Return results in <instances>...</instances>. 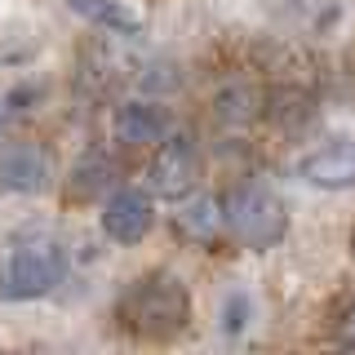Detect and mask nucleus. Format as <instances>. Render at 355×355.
I'll list each match as a JSON object with an SVG mask.
<instances>
[{
    "mask_svg": "<svg viewBox=\"0 0 355 355\" xmlns=\"http://www.w3.org/2000/svg\"><path fill=\"white\" fill-rule=\"evenodd\" d=\"M178 236L200 244V249L218 244V236H222V200H214V196H191L182 205V214H178Z\"/></svg>",
    "mask_w": 355,
    "mask_h": 355,
    "instance_id": "9b49d317",
    "label": "nucleus"
},
{
    "mask_svg": "<svg viewBox=\"0 0 355 355\" xmlns=\"http://www.w3.org/2000/svg\"><path fill=\"white\" fill-rule=\"evenodd\" d=\"M169 133V111L160 103H147V98H129V103L116 107V138L125 147H151Z\"/></svg>",
    "mask_w": 355,
    "mask_h": 355,
    "instance_id": "6e6552de",
    "label": "nucleus"
},
{
    "mask_svg": "<svg viewBox=\"0 0 355 355\" xmlns=\"http://www.w3.org/2000/svg\"><path fill=\"white\" fill-rule=\"evenodd\" d=\"M297 173L315 191H347V187H355V138H333L324 147H315L297 164Z\"/></svg>",
    "mask_w": 355,
    "mask_h": 355,
    "instance_id": "423d86ee",
    "label": "nucleus"
},
{
    "mask_svg": "<svg viewBox=\"0 0 355 355\" xmlns=\"http://www.w3.org/2000/svg\"><path fill=\"white\" fill-rule=\"evenodd\" d=\"M200 178V151L191 133H164L147 164V191L160 200H182Z\"/></svg>",
    "mask_w": 355,
    "mask_h": 355,
    "instance_id": "20e7f679",
    "label": "nucleus"
},
{
    "mask_svg": "<svg viewBox=\"0 0 355 355\" xmlns=\"http://www.w3.org/2000/svg\"><path fill=\"white\" fill-rule=\"evenodd\" d=\"M155 227V209L147 191H111L103 205V231L116 244H142Z\"/></svg>",
    "mask_w": 355,
    "mask_h": 355,
    "instance_id": "39448f33",
    "label": "nucleus"
},
{
    "mask_svg": "<svg viewBox=\"0 0 355 355\" xmlns=\"http://www.w3.org/2000/svg\"><path fill=\"white\" fill-rule=\"evenodd\" d=\"M67 280V253L49 240L22 244L14 258L0 266V297L5 302H36Z\"/></svg>",
    "mask_w": 355,
    "mask_h": 355,
    "instance_id": "7ed1b4c3",
    "label": "nucleus"
},
{
    "mask_svg": "<svg viewBox=\"0 0 355 355\" xmlns=\"http://www.w3.org/2000/svg\"><path fill=\"white\" fill-rule=\"evenodd\" d=\"M5 116H9V98L0 94V133H5Z\"/></svg>",
    "mask_w": 355,
    "mask_h": 355,
    "instance_id": "2eb2a0df",
    "label": "nucleus"
},
{
    "mask_svg": "<svg viewBox=\"0 0 355 355\" xmlns=\"http://www.w3.org/2000/svg\"><path fill=\"white\" fill-rule=\"evenodd\" d=\"M107 178H111V160H107V155H85V160L71 169V196H76V200L94 196L98 187L107 182Z\"/></svg>",
    "mask_w": 355,
    "mask_h": 355,
    "instance_id": "f8f14e48",
    "label": "nucleus"
},
{
    "mask_svg": "<svg viewBox=\"0 0 355 355\" xmlns=\"http://www.w3.org/2000/svg\"><path fill=\"white\" fill-rule=\"evenodd\" d=\"M244 320H249V297H244V293H231L227 306H222V329H227V333H240Z\"/></svg>",
    "mask_w": 355,
    "mask_h": 355,
    "instance_id": "ddd939ff",
    "label": "nucleus"
},
{
    "mask_svg": "<svg viewBox=\"0 0 355 355\" xmlns=\"http://www.w3.org/2000/svg\"><path fill=\"white\" fill-rule=\"evenodd\" d=\"M222 227H227L231 240H240L244 249L266 253V249H275V244L284 240L288 209L266 182L249 178V182H236L227 196H222Z\"/></svg>",
    "mask_w": 355,
    "mask_h": 355,
    "instance_id": "f03ea898",
    "label": "nucleus"
},
{
    "mask_svg": "<svg viewBox=\"0 0 355 355\" xmlns=\"http://www.w3.org/2000/svg\"><path fill=\"white\" fill-rule=\"evenodd\" d=\"M116 320L120 329H129L133 338L147 342H169L191 324V293L187 284L169 271H151L138 275L116 302Z\"/></svg>",
    "mask_w": 355,
    "mask_h": 355,
    "instance_id": "f257e3e1",
    "label": "nucleus"
},
{
    "mask_svg": "<svg viewBox=\"0 0 355 355\" xmlns=\"http://www.w3.org/2000/svg\"><path fill=\"white\" fill-rule=\"evenodd\" d=\"M67 9L111 36H142V14L129 0H67Z\"/></svg>",
    "mask_w": 355,
    "mask_h": 355,
    "instance_id": "9d476101",
    "label": "nucleus"
},
{
    "mask_svg": "<svg viewBox=\"0 0 355 355\" xmlns=\"http://www.w3.org/2000/svg\"><path fill=\"white\" fill-rule=\"evenodd\" d=\"M342 342H347V347H355V306L342 315Z\"/></svg>",
    "mask_w": 355,
    "mask_h": 355,
    "instance_id": "4468645a",
    "label": "nucleus"
},
{
    "mask_svg": "<svg viewBox=\"0 0 355 355\" xmlns=\"http://www.w3.org/2000/svg\"><path fill=\"white\" fill-rule=\"evenodd\" d=\"M53 182V164L49 155L31 142H14L0 151V187L14 196H44Z\"/></svg>",
    "mask_w": 355,
    "mask_h": 355,
    "instance_id": "0eeeda50",
    "label": "nucleus"
},
{
    "mask_svg": "<svg viewBox=\"0 0 355 355\" xmlns=\"http://www.w3.org/2000/svg\"><path fill=\"white\" fill-rule=\"evenodd\" d=\"M262 9L293 31H324L338 22L342 0H262Z\"/></svg>",
    "mask_w": 355,
    "mask_h": 355,
    "instance_id": "1a4fd4ad",
    "label": "nucleus"
}]
</instances>
